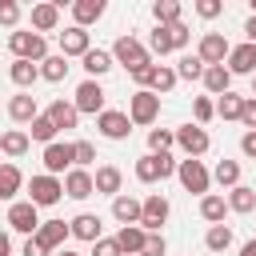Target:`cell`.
Wrapping results in <instances>:
<instances>
[{
  "instance_id": "obj_4",
  "label": "cell",
  "mask_w": 256,
  "mask_h": 256,
  "mask_svg": "<svg viewBox=\"0 0 256 256\" xmlns=\"http://www.w3.org/2000/svg\"><path fill=\"white\" fill-rule=\"evenodd\" d=\"M8 48H12L16 60H32V64H40L48 56V40L40 32H12L8 36Z\"/></svg>"
},
{
  "instance_id": "obj_40",
  "label": "cell",
  "mask_w": 256,
  "mask_h": 256,
  "mask_svg": "<svg viewBox=\"0 0 256 256\" xmlns=\"http://www.w3.org/2000/svg\"><path fill=\"white\" fill-rule=\"evenodd\" d=\"M212 176H216V184H224V188H236V184H240V164H236V160H220Z\"/></svg>"
},
{
  "instance_id": "obj_57",
  "label": "cell",
  "mask_w": 256,
  "mask_h": 256,
  "mask_svg": "<svg viewBox=\"0 0 256 256\" xmlns=\"http://www.w3.org/2000/svg\"><path fill=\"white\" fill-rule=\"evenodd\" d=\"M252 16H256V0H252Z\"/></svg>"
},
{
  "instance_id": "obj_17",
  "label": "cell",
  "mask_w": 256,
  "mask_h": 256,
  "mask_svg": "<svg viewBox=\"0 0 256 256\" xmlns=\"http://www.w3.org/2000/svg\"><path fill=\"white\" fill-rule=\"evenodd\" d=\"M96 188H92V172L88 168H68L64 172V196H72V200H88Z\"/></svg>"
},
{
  "instance_id": "obj_19",
  "label": "cell",
  "mask_w": 256,
  "mask_h": 256,
  "mask_svg": "<svg viewBox=\"0 0 256 256\" xmlns=\"http://www.w3.org/2000/svg\"><path fill=\"white\" fill-rule=\"evenodd\" d=\"M120 184H124V172H120L116 164H100V168H96V176H92V188H96V192H104V196H112V200L120 196Z\"/></svg>"
},
{
  "instance_id": "obj_32",
  "label": "cell",
  "mask_w": 256,
  "mask_h": 256,
  "mask_svg": "<svg viewBox=\"0 0 256 256\" xmlns=\"http://www.w3.org/2000/svg\"><path fill=\"white\" fill-rule=\"evenodd\" d=\"M20 184H24L20 168H16V164H0V200H12V196L20 192Z\"/></svg>"
},
{
  "instance_id": "obj_56",
  "label": "cell",
  "mask_w": 256,
  "mask_h": 256,
  "mask_svg": "<svg viewBox=\"0 0 256 256\" xmlns=\"http://www.w3.org/2000/svg\"><path fill=\"white\" fill-rule=\"evenodd\" d=\"M252 96H256V72H252Z\"/></svg>"
},
{
  "instance_id": "obj_41",
  "label": "cell",
  "mask_w": 256,
  "mask_h": 256,
  "mask_svg": "<svg viewBox=\"0 0 256 256\" xmlns=\"http://www.w3.org/2000/svg\"><path fill=\"white\" fill-rule=\"evenodd\" d=\"M200 76H204L200 56H180V64H176V80H200Z\"/></svg>"
},
{
  "instance_id": "obj_5",
  "label": "cell",
  "mask_w": 256,
  "mask_h": 256,
  "mask_svg": "<svg viewBox=\"0 0 256 256\" xmlns=\"http://www.w3.org/2000/svg\"><path fill=\"white\" fill-rule=\"evenodd\" d=\"M156 116H160V96L156 92L140 88V92L128 96V120L132 124H156Z\"/></svg>"
},
{
  "instance_id": "obj_54",
  "label": "cell",
  "mask_w": 256,
  "mask_h": 256,
  "mask_svg": "<svg viewBox=\"0 0 256 256\" xmlns=\"http://www.w3.org/2000/svg\"><path fill=\"white\" fill-rule=\"evenodd\" d=\"M240 256H256V240H248V244L240 248Z\"/></svg>"
},
{
  "instance_id": "obj_55",
  "label": "cell",
  "mask_w": 256,
  "mask_h": 256,
  "mask_svg": "<svg viewBox=\"0 0 256 256\" xmlns=\"http://www.w3.org/2000/svg\"><path fill=\"white\" fill-rule=\"evenodd\" d=\"M56 256H76V252H68V248H64V252H56Z\"/></svg>"
},
{
  "instance_id": "obj_1",
  "label": "cell",
  "mask_w": 256,
  "mask_h": 256,
  "mask_svg": "<svg viewBox=\"0 0 256 256\" xmlns=\"http://www.w3.org/2000/svg\"><path fill=\"white\" fill-rule=\"evenodd\" d=\"M112 60L124 64L132 76H140L144 68H152V56H148V48H144L136 36H120V40L112 44Z\"/></svg>"
},
{
  "instance_id": "obj_12",
  "label": "cell",
  "mask_w": 256,
  "mask_h": 256,
  "mask_svg": "<svg viewBox=\"0 0 256 256\" xmlns=\"http://www.w3.org/2000/svg\"><path fill=\"white\" fill-rule=\"evenodd\" d=\"M96 128H100V136H108V140H128V132H132V120H128V112L104 108V112L96 116Z\"/></svg>"
},
{
  "instance_id": "obj_24",
  "label": "cell",
  "mask_w": 256,
  "mask_h": 256,
  "mask_svg": "<svg viewBox=\"0 0 256 256\" xmlns=\"http://www.w3.org/2000/svg\"><path fill=\"white\" fill-rule=\"evenodd\" d=\"M104 16V0H72V20L76 28H88Z\"/></svg>"
},
{
  "instance_id": "obj_20",
  "label": "cell",
  "mask_w": 256,
  "mask_h": 256,
  "mask_svg": "<svg viewBox=\"0 0 256 256\" xmlns=\"http://www.w3.org/2000/svg\"><path fill=\"white\" fill-rule=\"evenodd\" d=\"M116 248H120V256H140V248H144V240H148V232L140 228V224H124L116 236Z\"/></svg>"
},
{
  "instance_id": "obj_35",
  "label": "cell",
  "mask_w": 256,
  "mask_h": 256,
  "mask_svg": "<svg viewBox=\"0 0 256 256\" xmlns=\"http://www.w3.org/2000/svg\"><path fill=\"white\" fill-rule=\"evenodd\" d=\"M224 212H228V200L224 196H204L200 200V216L208 224H224Z\"/></svg>"
},
{
  "instance_id": "obj_26",
  "label": "cell",
  "mask_w": 256,
  "mask_h": 256,
  "mask_svg": "<svg viewBox=\"0 0 256 256\" xmlns=\"http://www.w3.org/2000/svg\"><path fill=\"white\" fill-rule=\"evenodd\" d=\"M60 24V4H32V28L36 32H56Z\"/></svg>"
},
{
  "instance_id": "obj_18",
  "label": "cell",
  "mask_w": 256,
  "mask_h": 256,
  "mask_svg": "<svg viewBox=\"0 0 256 256\" xmlns=\"http://www.w3.org/2000/svg\"><path fill=\"white\" fill-rule=\"evenodd\" d=\"M88 48H92L88 28H76V24H72V28L60 32V56H64V60H68V56H84Z\"/></svg>"
},
{
  "instance_id": "obj_16",
  "label": "cell",
  "mask_w": 256,
  "mask_h": 256,
  "mask_svg": "<svg viewBox=\"0 0 256 256\" xmlns=\"http://www.w3.org/2000/svg\"><path fill=\"white\" fill-rule=\"evenodd\" d=\"M224 68H228L232 76H252V72H256V44H248V40L236 44V48L228 52V64H224Z\"/></svg>"
},
{
  "instance_id": "obj_42",
  "label": "cell",
  "mask_w": 256,
  "mask_h": 256,
  "mask_svg": "<svg viewBox=\"0 0 256 256\" xmlns=\"http://www.w3.org/2000/svg\"><path fill=\"white\" fill-rule=\"evenodd\" d=\"M92 160H96V148H92L88 140H76V144H72V168H88Z\"/></svg>"
},
{
  "instance_id": "obj_38",
  "label": "cell",
  "mask_w": 256,
  "mask_h": 256,
  "mask_svg": "<svg viewBox=\"0 0 256 256\" xmlns=\"http://www.w3.org/2000/svg\"><path fill=\"white\" fill-rule=\"evenodd\" d=\"M204 244H208V252H224V248L232 244V228H228V224H212L208 236H204Z\"/></svg>"
},
{
  "instance_id": "obj_13",
  "label": "cell",
  "mask_w": 256,
  "mask_h": 256,
  "mask_svg": "<svg viewBox=\"0 0 256 256\" xmlns=\"http://www.w3.org/2000/svg\"><path fill=\"white\" fill-rule=\"evenodd\" d=\"M8 228H16V232H24V236H36V228H40V216H36V204H28V200H16V204L8 208Z\"/></svg>"
},
{
  "instance_id": "obj_45",
  "label": "cell",
  "mask_w": 256,
  "mask_h": 256,
  "mask_svg": "<svg viewBox=\"0 0 256 256\" xmlns=\"http://www.w3.org/2000/svg\"><path fill=\"white\" fill-rule=\"evenodd\" d=\"M16 20H20V4L16 0H0V24L4 28H16Z\"/></svg>"
},
{
  "instance_id": "obj_53",
  "label": "cell",
  "mask_w": 256,
  "mask_h": 256,
  "mask_svg": "<svg viewBox=\"0 0 256 256\" xmlns=\"http://www.w3.org/2000/svg\"><path fill=\"white\" fill-rule=\"evenodd\" d=\"M0 256H12V240H8V232H0Z\"/></svg>"
},
{
  "instance_id": "obj_22",
  "label": "cell",
  "mask_w": 256,
  "mask_h": 256,
  "mask_svg": "<svg viewBox=\"0 0 256 256\" xmlns=\"http://www.w3.org/2000/svg\"><path fill=\"white\" fill-rule=\"evenodd\" d=\"M8 116H12L16 124H32V120L40 116V108H36V96H32V92H20V96H12V100H8Z\"/></svg>"
},
{
  "instance_id": "obj_27",
  "label": "cell",
  "mask_w": 256,
  "mask_h": 256,
  "mask_svg": "<svg viewBox=\"0 0 256 256\" xmlns=\"http://www.w3.org/2000/svg\"><path fill=\"white\" fill-rule=\"evenodd\" d=\"M44 116H48V120L56 124V132H60V128H76V120H80V112H76V108H72L68 100H52Z\"/></svg>"
},
{
  "instance_id": "obj_48",
  "label": "cell",
  "mask_w": 256,
  "mask_h": 256,
  "mask_svg": "<svg viewBox=\"0 0 256 256\" xmlns=\"http://www.w3.org/2000/svg\"><path fill=\"white\" fill-rule=\"evenodd\" d=\"M224 12V4L220 0H196V16H204V20H216Z\"/></svg>"
},
{
  "instance_id": "obj_3",
  "label": "cell",
  "mask_w": 256,
  "mask_h": 256,
  "mask_svg": "<svg viewBox=\"0 0 256 256\" xmlns=\"http://www.w3.org/2000/svg\"><path fill=\"white\" fill-rule=\"evenodd\" d=\"M172 172H176V160H172L168 152H148V156H140V160H136V180H140V184L168 180Z\"/></svg>"
},
{
  "instance_id": "obj_30",
  "label": "cell",
  "mask_w": 256,
  "mask_h": 256,
  "mask_svg": "<svg viewBox=\"0 0 256 256\" xmlns=\"http://www.w3.org/2000/svg\"><path fill=\"white\" fill-rule=\"evenodd\" d=\"M252 208H256V188H248V184L228 188V212H252Z\"/></svg>"
},
{
  "instance_id": "obj_44",
  "label": "cell",
  "mask_w": 256,
  "mask_h": 256,
  "mask_svg": "<svg viewBox=\"0 0 256 256\" xmlns=\"http://www.w3.org/2000/svg\"><path fill=\"white\" fill-rule=\"evenodd\" d=\"M172 144H176V136H172L168 128H152V132H148V148H152V152H168Z\"/></svg>"
},
{
  "instance_id": "obj_31",
  "label": "cell",
  "mask_w": 256,
  "mask_h": 256,
  "mask_svg": "<svg viewBox=\"0 0 256 256\" xmlns=\"http://www.w3.org/2000/svg\"><path fill=\"white\" fill-rule=\"evenodd\" d=\"M8 76H12L16 88H28V84L40 80V64H32V60H16V64L8 68Z\"/></svg>"
},
{
  "instance_id": "obj_43",
  "label": "cell",
  "mask_w": 256,
  "mask_h": 256,
  "mask_svg": "<svg viewBox=\"0 0 256 256\" xmlns=\"http://www.w3.org/2000/svg\"><path fill=\"white\" fill-rule=\"evenodd\" d=\"M192 116H196V124L204 128V124H208V120L216 116V104H212L208 96H196V100H192Z\"/></svg>"
},
{
  "instance_id": "obj_23",
  "label": "cell",
  "mask_w": 256,
  "mask_h": 256,
  "mask_svg": "<svg viewBox=\"0 0 256 256\" xmlns=\"http://www.w3.org/2000/svg\"><path fill=\"white\" fill-rule=\"evenodd\" d=\"M44 168H48V176H56V172L72 168V144H60V140H52V144L44 148Z\"/></svg>"
},
{
  "instance_id": "obj_52",
  "label": "cell",
  "mask_w": 256,
  "mask_h": 256,
  "mask_svg": "<svg viewBox=\"0 0 256 256\" xmlns=\"http://www.w3.org/2000/svg\"><path fill=\"white\" fill-rule=\"evenodd\" d=\"M244 36H248V44H256V16H248V24H244Z\"/></svg>"
},
{
  "instance_id": "obj_37",
  "label": "cell",
  "mask_w": 256,
  "mask_h": 256,
  "mask_svg": "<svg viewBox=\"0 0 256 256\" xmlns=\"http://www.w3.org/2000/svg\"><path fill=\"white\" fill-rule=\"evenodd\" d=\"M240 104H244V96L224 92V96L216 100V116H220V120H240Z\"/></svg>"
},
{
  "instance_id": "obj_2",
  "label": "cell",
  "mask_w": 256,
  "mask_h": 256,
  "mask_svg": "<svg viewBox=\"0 0 256 256\" xmlns=\"http://www.w3.org/2000/svg\"><path fill=\"white\" fill-rule=\"evenodd\" d=\"M188 40H192V32H188V24H184V20H180V24H156V28H152V36H148L152 52H160V56H168V52L184 48Z\"/></svg>"
},
{
  "instance_id": "obj_39",
  "label": "cell",
  "mask_w": 256,
  "mask_h": 256,
  "mask_svg": "<svg viewBox=\"0 0 256 256\" xmlns=\"http://www.w3.org/2000/svg\"><path fill=\"white\" fill-rule=\"evenodd\" d=\"M28 140H40V144H44V148H48V144H52V140H56V124H52V120H48V116H44V112H40V116H36V120H32V136H28Z\"/></svg>"
},
{
  "instance_id": "obj_34",
  "label": "cell",
  "mask_w": 256,
  "mask_h": 256,
  "mask_svg": "<svg viewBox=\"0 0 256 256\" xmlns=\"http://www.w3.org/2000/svg\"><path fill=\"white\" fill-rule=\"evenodd\" d=\"M40 76H44L48 84H60V80L68 76V60H64V56H44V60H40Z\"/></svg>"
},
{
  "instance_id": "obj_11",
  "label": "cell",
  "mask_w": 256,
  "mask_h": 256,
  "mask_svg": "<svg viewBox=\"0 0 256 256\" xmlns=\"http://www.w3.org/2000/svg\"><path fill=\"white\" fill-rule=\"evenodd\" d=\"M168 212H172L168 200H164L160 192H152L148 200H140V228H144V232H160V224L168 220Z\"/></svg>"
},
{
  "instance_id": "obj_7",
  "label": "cell",
  "mask_w": 256,
  "mask_h": 256,
  "mask_svg": "<svg viewBox=\"0 0 256 256\" xmlns=\"http://www.w3.org/2000/svg\"><path fill=\"white\" fill-rule=\"evenodd\" d=\"M64 196V180H56V176H32V184H28V204H36V208H52L56 200Z\"/></svg>"
},
{
  "instance_id": "obj_28",
  "label": "cell",
  "mask_w": 256,
  "mask_h": 256,
  "mask_svg": "<svg viewBox=\"0 0 256 256\" xmlns=\"http://www.w3.org/2000/svg\"><path fill=\"white\" fill-rule=\"evenodd\" d=\"M112 216L120 220V228L124 224H140V200L136 196H116L112 200Z\"/></svg>"
},
{
  "instance_id": "obj_50",
  "label": "cell",
  "mask_w": 256,
  "mask_h": 256,
  "mask_svg": "<svg viewBox=\"0 0 256 256\" xmlns=\"http://www.w3.org/2000/svg\"><path fill=\"white\" fill-rule=\"evenodd\" d=\"M240 152L256 160V132H244V136H240Z\"/></svg>"
},
{
  "instance_id": "obj_46",
  "label": "cell",
  "mask_w": 256,
  "mask_h": 256,
  "mask_svg": "<svg viewBox=\"0 0 256 256\" xmlns=\"http://www.w3.org/2000/svg\"><path fill=\"white\" fill-rule=\"evenodd\" d=\"M240 124H244L248 132H256V96H244V104H240Z\"/></svg>"
},
{
  "instance_id": "obj_25",
  "label": "cell",
  "mask_w": 256,
  "mask_h": 256,
  "mask_svg": "<svg viewBox=\"0 0 256 256\" xmlns=\"http://www.w3.org/2000/svg\"><path fill=\"white\" fill-rule=\"evenodd\" d=\"M204 88L212 92V96H224V92H232V72L224 68V64H212V68H204Z\"/></svg>"
},
{
  "instance_id": "obj_15",
  "label": "cell",
  "mask_w": 256,
  "mask_h": 256,
  "mask_svg": "<svg viewBox=\"0 0 256 256\" xmlns=\"http://www.w3.org/2000/svg\"><path fill=\"white\" fill-rule=\"evenodd\" d=\"M44 252H56L64 240H68V224L64 220H40V228H36V236H32Z\"/></svg>"
},
{
  "instance_id": "obj_14",
  "label": "cell",
  "mask_w": 256,
  "mask_h": 256,
  "mask_svg": "<svg viewBox=\"0 0 256 256\" xmlns=\"http://www.w3.org/2000/svg\"><path fill=\"white\" fill-rule=\"evenodd\" d=\"M72 108H76V112H92V116H100V112H104V88H100L96 80H84V84L76 88Z\"/></svg>"
},
{
  "instance_id": "obj_51",
  "label": "cell",
  "mask_w": 256,
  "mask_h": 256,
  "mask_svg": "<svg viewBox=\"0 0 256 256\" xmlns=\"http://www.w3.org/2000/svg\"><path fill=\"white\" fill-rule=\"evenodd\" d=\"M24 256H48V252H44V248H40V244L28 236V244H24Z\"/></svg>"
},
{
  "instance_id": "obj_10",
  "label": "cell",
  "mask_w": 256,
  "mask_h": 256,
  "mask_svg": "<svg viewBox=\"0 0 256 256\" xmlns=\"http://www.w3.org/2000/svg\"><path fill=\"white\" fill-rule=\"evenodd\" d=\"M136 84H144L148 92H156V96H164V92H172L176 88V68H168V64H152V68H144L140 76H132Z\"/></svg>"
},
{
  "instance_id": "obj_49",
  "label": "cell",
  "mask_w": 256,
  "mask_h": 256,
  "mask_svg": "<svg viewBox=\"0 0 256 256\" xmlns=\"http://www.w3.org/2000/svg\"><path fill=\"white\" fill-rule=\"evenodd\" d=\"M92 256H120V248H116L112 236H100V240L92 244Z\"/></svg>"
},
{
  "instance_id": "obj_21",
  "label": "cell",
  "mask_w": 256,
  "mask_h": 256,
  "mask_svg": "<svg viewBox=\"0 0 256 256\" xmlns=\"http://www.w3.org/2000/svg\"><path fill=\"white\" fill-rule=\"evenodd\" d=\"M68 236L96 244V240H100V216H92V212H80V216H72V220H68Z\"/></svg>"
},
{
  "instance_id": "obj_6",
  "label": "cell",
  "mask_w": 256,
  "mask_h": 256,
  "mask_svg": "<svg viewBox=\"0 0 256 256\" xmlns=\"http://www.w3.org/2000/svg\"><path fill=\"white\" fill-rule=\"evenodd\" d=\"M172 136H176V144L184 148V156H188V160H200V156L212 148V136H208L200 124H180Z\"/></svg>"
},
{
  "instance_id": "obj_8",
  "label": "cell",
  "mask_w": 256,
  "mask_h": 256,
  "mask_svg": "<svg viewBox=\"0 0 256 256\" xmlns=\"http://www.w3.org/2000/svg\"><path fill=\"white\" fill-rule=\"evenodd\" d=\"M176 176H180L184 192L208 196V184H212V176H208V168H204L200 160H180V164H176Z\"/></svg>"
},
{
  "instance_id": "obj_36",
  "label": "cell",
  "mask_w": 256,
  "mask_h": 256,
  "mask_svg": "<svg viewBox=\"0 0 256 256\" xmlns=\"http://www.w3.org/2000/svg\"><path fill=\"white\" fill-rule=\"evenodd\" d=\"M180 4L176 0H156L152 4V16H156V24H180Z\"/></svg>"
},
{
  "instance_id": "obj_33",
  "label": "cell",
  "mask_w": 256,
  "mask_h": 256,
  "mask_svg": "<svg viewBox=\"0 0 256 256\" xmlns=\"http://www.w3.org/2000/svg\"><path fill=\"white\" fill-rule=\"evenodd\" d=\"M28 144H32V140H28V132H20V128H12V132L0 136V152H4V156H24Z\"/></svg>"
},
{
  "instance_id": "obj_29",
  "label": "cell",
  "mask_w": 256,
  "mask_h": 256,
  "mask_svg": "<svg viewBox=\"0 0 256 256\" xmlns=\"http://www.w3.org/2000/svg\"><path fill=\"white\" fill-rule=\"evenodd\" d=\"M80 60H84V72H88V80H96V76H104V72L112 68V52H100V48H88Z\"/></svg>"
},
{
  "instance_id": "obj_47",
  "label": "cell",
  "mask_w": 256,
  "mask_h": 256,
  "mask_svg": "<svg viewBox=\"0 0 256 256\" xmlns=\"http://www.w3.org/2000/svg\"><path fill=\"white\" fill-rule=\"evenodd\" d=\"M164 236L160 232H148V240H144V248H140V256H164Z\"/></svg>"
},
{
  "instance_id": "obj_9",
  "label": "cell",
  "mask_w": 256,
  "mask_h": 256,
  "mask_svg": "<svg viewBox=\"0 0 256 256\" xmlns=\"http://www.w3.org/2000/svg\"><path fill=\"white\" fill-rule=\"evenodd\" d=\"M228 52H232V44L224 40V32H204V36H200V48H196V56H200V64H204V68H212V64H224V60H228Z\"/></svg>"
}]
</instances>
